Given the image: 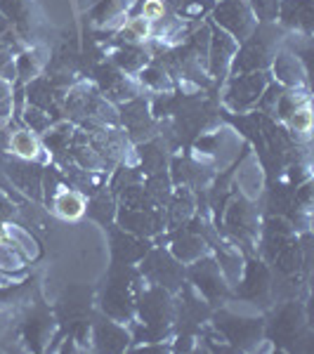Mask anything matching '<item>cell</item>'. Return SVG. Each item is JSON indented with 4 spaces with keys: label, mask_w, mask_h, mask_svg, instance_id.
<instances>
[{
    "label": "cell",
    "mask_w": 314,
    "mask_h": 354,
    "mask_svg": "<svg viewBox=\"0 0 314 354\" xmlns=\"http://www.w3.org/2000/svg\"><path fill=\"white\" fill-rule=\"evenodd\" d=\"M53 208H55V213L59 215V218L76 220V218H81V215L85 213V198L76 189H64V187H62V192L55 194Z\"/></svg>",
    "instance_id": "obj_1"
},
{
    "label": "cell",
    "mask_w": 314,
    "mask_h": 354,
    "mask_svg": "<svg viewBox=\"0 0 314 354\" xmlns=\"http://www.w3.org/2000/svg\"><path fill=\"white\" fill-rule=\"evenodd\" d=\"M10 149H12L19 158H38V151H41V145H38L36 135L31 130H17V133L10 135Z\"/></svg>",
    "instance_id": "obj_2"
},
{
    "label": "cell",
    "mask_w": 314,
    "mask_h": 354,
    "mask_svg": "<svg viewBox=\"0 0 314 354\" xmlns=\"http://www.w3.org/2000/svg\"><path fill=\"white\" fill-rule=\"evenodd\" d=\"M3 234L12 241V245L17 250H21V253L26 255V258H36L38 255V245L26 230H21V227H17V225H8L3 230Z\"/></svg>",
    "instance_id": "obj_3"
},
{
    "label": "cell",
    "mask_w": 314,
    "mask_h": 354,
    "mask_svg": "<svg viewBox=\"0 0 314 354\" xmlns=\"http://www.w3.org/2000/svg\"><path fill=\"white\" fill-rule=\"evenodd\" d=\"M121 36H125L128 41H145V38L149 36V21H147L145 17H135V19H130L128 24L123 26Z\"/></svg>",
    "instance_id": "obj_4"
},
{
    "label": "cell",
    "mask_w": 314,
    "mask_h": 354,
    "mask_svg": "<svg viewBox=\"0 0 314 354\" xmlns=\"http://www.w3.org/2000/svg\"><path fill=\"white\" fill-rule=\"evenodd\" d=\"M290 130H293L295 135H307L312 130V113L307 106L290 111Z\"/></svg>",
    "instance_id": "obj_5"
},
{
    "label": "cell",
    "mask_w": 314,
    "mask_h": 354,
    "mask_svg": "<svg viewBox=\"0 0 314 354\" xmlns=\"http://www.w3.org/2000/svg\"><path fill=\"white\" fill-rule=\"evenodd\" d=\"M21 267V258L17 255L15 245L0 243V270H19Z\"/></svg>",
    "instance_id": "obj_6"
},
{
    "label": "cell",
    "mask_w": 314,
    "mask_h": 354,
    "mask_svg": "<svg viewBox=\"0 0 314 354\" xmlns=\"http://www.w3.org/2000/svg\"><path fill=\"white\" fill-rule=\"evenodd\" d=\"M165 15V3L163 0H145L142 3V17L147 21H158Z\"/></svg>",
    "instance_id": "obj_7"
},
{
    "label": "cell",
    "mask_w": 314,
    "mask_h": 354,
    "mask_svg": "<svg viewBox=\"0 0 314 354\" xmlns=\"http://www.w3.org/2000/svg\"><path fill=\"white\" fill-rule=\"evenodd\" d=\"M24 118L36 133H41V130H45V125H48V116H45L41 109H28Z\"/></svg>",
    "instance_id": "obj_8"
},
{
    "label": "cell",
    "mask_w": 314,
    "mask_h": 354,
    "mask_svg": "<svg viewBox=\"0 0 314 354\" xmlns=\"http://www.w3.org/2000/svg\"><path fill=\"white\" fill-rule=\"evenodd\" d=\"M8 64H10V53H8V48H5V45H0V68L8 66Z\"/></svg>",
    "instance_id": "obj_9"
}]
</instances>
